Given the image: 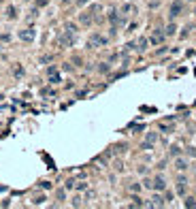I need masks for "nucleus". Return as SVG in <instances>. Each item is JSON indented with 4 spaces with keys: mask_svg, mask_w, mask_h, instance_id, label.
Instances as JSON below:
<instances>
[{
    "mask_svg": "<svg viewBox=\"0 0 196 209\" xmlns=\"http://www.w3.org/2000/svg\"><path fill=\"white\" fill-rule=\"evenodd\" d=\"M156 139H158L156 132H147V137H145V141H143V145H141V147H143V149H151V145L156 143Z\"/></svg>",
    "mask_w": 196,
    "mask_h": 209,
    "instance_id": "1",
    "label": "nucleus"
},
{
    "mask_svg": "<svg viewBox=\"0 0 196 209\" xmlns=\"http://www.w3.org/2000/svg\"><path fill=\"white\" fill-rule=\"evenodd\" d=\"M34 36H36V32H34L32 28H26V30H21V32H19V39H21V41H26V43L34 41Z\"/></svg>",
    "mask_w": 196,
    "mask_h": 209,
    "instance_id": "2",
    "label": "nucleus"
},
{
    "mask_svg": "<svg viewBox=\"0 0 196 209\" xmlns=\"http://www.w3.org/2000/svg\"><path fill=\"white\" fill-rule=\"evenodd\" d=\"M181 11H183V4H181V2H173V4H171V13H168V17H171V19H175L177 15H181Z\"/></svg>",
    "mask_w": 196,
    "mask_h": 209,
    "instance_id": "3",
    "label": "nucleus"
},
{
    "mask_svg": "<svg viewBox=\"0 0 196 209\" xmlns=\"http://www.w3.org/2000/svg\"><path fill=\"white\" fill-rule=\"evenodd\" d=\"M151 188H154V190H160V192H162V190L166 188V181H164V177H156L154 181H151Z\"/></svg>",
    "mask_w": 196,
    "mask_h": 209,
    "instance_id": "4",
    "label": "nucleus"
},
{
    "mask_svg": "<svg viewBox=\"0 0 196 209\" xmlns=\"http://www.w3.org/2000/svg\"><path fill=\"white\" fill-rule=\"evenodd\" d=\"M175 169L177 171H185V169H188V162H185L183 158H177L175 160Z\"/></svg>",
    "mask_w": 196,
    "mask_h": 209,
    "instance_id": "5",
    "label": "nucleus"
},
{
    "mask_svg": "<svg viewBox=\"0 0 196 209\" xmlns=\"http://www.w3.org/2000/svg\"><path fill=\"white\" fill-rule=\"evenodd\" d=\"M79 19H81V24H85V26H90V24H92V15H90V13H83L81 17H79Z\"/></svg>",
    "mask_w": 196,
    "mask_h": 209,
    "instance_id": "6",
    "label": "nucleus"
},
{
    "mask_svg": "<svg viewBox=\"0 0 196 209\" xmlns=\"http://www.w3.org/2000/svg\"><path fill=\"white\" fill-rule=\"evenodd\" d=\"M151 201H154V203H149V205H154V207H162L164 205V198L162 196H154Z\"/></svg>",
    "mask_w": 196,
    "mask_h": 209,
    "instance_id": "7",
    "label": "nucleus"
},
{
    "mask_svg": "<svg viewBox=\"0 0 196 209\" xmlns=\"http://www.w3.org/2000/svg\"><path fill=\"white\" fill-rule=\"evenodd\" d=\"M177 194H179V196L185 194V181H183V179L179 181V184H177Z\"/></svg>",
    "mask_w": 196,
    "mask_h": 209,
    "instance_id": "8",
    "label": "nucleus"
},
{
    "mask_svg": "<svg viewBox=\"0 0 196 209\" xmlns=\"http://www.w3.org/2000/svg\"><path fill=\"white\" fill-rule=\"evenodd\" d=\"M185 207H196V198L194 196H188V198H185Z\"/></svg>",
    "mask_w": 196,
    "mask_h": 209,
    "instance_id": "9",
    "label": "nucleus"
},
{
    "mask_svg": "<svg viewBox=\"0 0 196 209\" xmlns=\"http://www.w3.org/2000/svg\"><path fill=\"white\" fill-rule=\"evenodd\" d=\"M147 49V39H141L139 41V51H145Z\"/></svg>",
    "mask_w": 196,
    "mask_h": 209,
    "instance_id": "10",
    "label": "nucleus"
},
{
    "mask_svg": "<svg viewBox=\"0 0 196 209\" xmlns=\"http://www.w3.org/2000/svg\"><path fill=\"white\" fill-rule=\"evenodd\" d=\"M175 30H177V26H175V24H168V28H166V34H175Z\"/></svg>",
    "mask_w": 196,
    "mask_h": 209,
    "instance_id": "11",
    "label": "nucleus"
},
{
    "mask_svg": "<svg viewBox=\"0 0 196 209\" xmlns=\"http://www.w3.org/2000/svg\"><path fill=\"white\" fill-rule=\"evenodd\" d=\"M43 201H45V196H43V194H39V196H34V205H41Z\"/></svg>",
    "mask_w": 196,
    "mask_h": 209,
    "instance_id": "12",
    "label": "nucleus"
},
{
    "mask_svg": "<svg viewBox=\"0 0 196 209\" xmlns=\"http://www.w3.org/2000/svg\"><path fill=\"white\" fill-rule=\"evenodd\" d=\"M6 13H9V17H11V19L17 15V13H15V6H9V9H6Z\"/></svg>",
    "mask_w": 196,
    "mask_h": 209,
    "instance_id": "13",
    "label": "nucleus"
},
{
    "mask_svg": "<svg viewBox=\"0 0 196 209\" xmlns=\"http://www.w3.org/2000/svg\"><path fill=\"white\" fill-rule=\"evenodd\" d=\"M49 79H51V83H58V81H60V75L53 73V75H49Z\"/></svg>",
    "mask_w": 196,
    "mask_h": 209,
    "instance_id": "14",
    "label": "nucleus"
},
{
    "mask_svg": "<svg viewBox=\"0 0 196 209\" xmlns=\"http://www.w3.org/2000/svg\"><path fill=\"white\" fill-rule=\"evenodd\" d=\"M15 75L21 77V75H24V68H21V66H15Z\"/></svg>",
    "mask_w": 196,
    "mask_h": 209,
    "instance_id": "15",
    "label": "nucleus"
},
{
    "mask_svg": "<svg viewBox=\"0 0 196 209\" xmlns=\"http://www.w3.org/2000/svg\"><path fill=\"white\" fill-rule=\"evenodd\" d=\"M130 190H132V192H139L141 186H139V184H132V186H130Z\"/></svg>",
    "mask_w": 196,
    "mask_h": 209,
    "instance_id": "16",
    "label": "nucleus"
},
{
    "mask_svg": "<svg viewBox=\"0 0 196 209\" xmlns=\"http://www.w3.org/2000/svg\"><path fill=\"white\" fill-rule=\"evenodd\" d=\"M73 205H75V207H79V205H81V198L75 196V198H73Z\"/></svg>",
    "mask_w": 196,
    "mask_h": 209,
    "instance_id": "17",
    "label": "nucleus"
},
{
    "mask_svg": "<svg viewBox=\"0 0 196 209\" xmlns=\"http://www.w3.org/2000/svg\"><path fill=\"white\" fill-rule=\"evenodd\" d=\"M98 70H100V73H107V70H109V66H107V64H100V66H98Z\"/></svg>",
    "mask_w": 196,
    "mask_h": 209,
    "instance_id": "18",
    "label": "nucleus"
},
{
    "mask_svg": "<svg viewBox=\"0 0 196 209\" xmlns=\"http://www.w3.org/2000/svg\"><path fill=\"white\" fill-rule=\"evenodd\" d=\"M64 196H66L64 190H58V198H60V201H64Z\"/></svg>",
    "mask_w": 196,
    "mask_h": 209,
    "instance_id": "19",
    "label": "nucleus"
},
{
    "mask_svg": "<svg viewBox=\"0 0 196 209\" xmlns=\"http://www.w3.org/2000/svg\"><path fill=\"white\" fill-rule=\"evenodd\" d=\"M70 188H75V181H73V179L66 181V190H70Z\"/></svg>",
    "mask_w": 196,
    "mask_h": 209,
    "instance_id": "20",
    "label": "nucleus"
},
{
    "mask_svg": "<svg viewBox=\"0 0 196 209\" xmlns=\"http://www.w3.org/2000/svg\"><path fill=\"white\" fill-rule=\"evenodd\" d=\"M188 154H190V156H194V158H196V147H190V149H188Z\"/></svg>",
    "mask_w": 196,
    "mask_h": 209,
    "instance_id": "21",
    "label": "nucleus"
},
{
    "mask_svg": "<svg viewBox=\"0 0 196 209\" xmlns=\"http://www.w3.org/2000/svg\"><path fill=\"white\" fill-rule=\"evenodd\" d=\"M47 4V0H36V6H45Z\"/></svg>",
    "mask_w": 196,
    "mask_h": 209,
    "instance_id": "22",
    "label": "nucleus"
},
{
    "mask_svg": "<svg viewBox=\"0 0 196 209\" xmlns=\"http://www.w3.org/2000/svg\"><path fill=\"white\" fill-rule=\"evenodd\" d=\"M85 2H90V0H79V4H85Z\"/></svg>",
    "mask_w": 196,
    "mask_h": 209,
    "instance_id": "23",
    "label": "nucleus"
},
{
    "mask_svg": "<svg viewBox=\"0 0 196 209\" xmlns=\"http://www.w3.org/2000/svg\"><path fill=\"white\" fill-rule=\"evenodd\" d=\"M64 2H70V0H64Z\"/></svg>",
    "mask_w": 196,
    "mask_h": 209,
    "instance_id": "24",
    "label": "nucleus"
},
{
    "mask_svg": "<svg viewBox=\"0 0 196 209\" xmlns=\"http://www.w3.org/2000/svg\"><path fill=\"white\" fill-rule=\"evenodd\" d=\"M190 2H196V0H190Z\"/></svg>",
    "mask_w": 196,
    "mask_h": 209,
    "instance_id": "25",
    "label": "nucleus"
}]
</instances>
